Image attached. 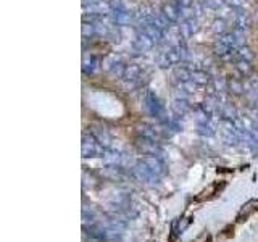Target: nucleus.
Masks as SVG:
<instances>
[{"label": "nucleus", "mask_w": 258, "mask_h": 242, "mask_svg": "<svg viewBox=\"0 0 258 242\" xmlns=\"http://www.w3.org/2000/svg\"><path fill=\"white\" fill-rule=\"evenodd\" d=\"M92 223H95V213L87 205H84L82 207V224L87 226V224H92Z\"/></svg>", "instance_id": "f3484780"}, {"label": "nucleus", "mask_w": 258, "mask_h": 242, "mask_svg": "<svg viewBox=\"0 0 258 242\" xmlns=\"http://www.w3.org/2000/svg\"><path fill=\"white\" fill-rule=\"evenodd\" d=\"M147 165H149V168L152 169L153 173H157L158 176H163L164 173H166V168H164V163L163 160L158 155H147L142 158Z\"/></svg>", "instance_id": "39448f33"}, {"label": "nucleus", "mask_w": 258, "mask_h": 242, "mask_svg": "<svg viewBox=\"0 0 258 242\" xmlns=\"http://www.w3.org/2000/svg\"><path fill=\"white\" fill-rule=\"evenodd\" d=\"M228 86H229V89H231V92H234V94H240V92L244 91V86L240 84L239 81H235V79L229 81V82H228Z\"/></svg>", "instance_id": "393cba45"}, {"label": "nucleus", "mask_w": 258, "mask_h": 242, "mask_svg": "<svg viewBox=\"0 0 258 242\" xmlns=\"http://www.w3.org/2000/svg\"><path fill=\"white\" fill-rule=\"evenodd\" d=\"M137 134L139 137H145V139H152V141H158V133L157 129L150 124H141L137 128Z\"/></svg>", "instance_id": "f8f14e48"}, {"label": "nucleus", "mask_w": 258, "mask_h": 242, "mask_svg": "<svg viewBox=\"0 0 258 242\" xmlns=\"http://www.w3.org/2000/svg\"><path fill=\"white\" fill-rule=\"evenodd\" d=\"M147 108H149V112L157 118H160V115L163 112V107L160 105V102H158L157 96H153V94H149V97H147Z\"/></svg>", "instance_id": "9b49d317"}, {"label": "nucleus", "mask_w": 258, "mask_h": 242, "mask_svg": "<svg viewBox=\"0 0 258 242\" xmlns=\"http://www.w3.org/2000/svg\"><path fill=\"white\" fill-rule=\"evenodd\" d=\"M91 134L94 136L103 147H108L110 142H112V136L108 134V131L105 128H97V126H94V128H91Z\"/></svg>", "instance_id": "6e6552de"}, {"label": "nucleus", "mask_w": 258, "mask_h": 242, "mask_svg": "<svg viewBox=\"0 0 258 242\" xmlns=\"http://www.w3.org/2000/svg\"><path fill=\"white\" fill-rule=\"evenodd\" d=\"M234 57L237 60H247V62H250L252 58H254V53L249 47H239L237 50L234 52Z\"/></svg>", "instance_id": "a211bd4d"}, {"label": "nucleus", "mask_w": 258, "mask_h": 242, "mask_svg": "<svg viewBox=\"0 0 258 242\" xmlns=\"http://www.w3.org/2000/svg\"><path fill=\"white\" fill-rule=\"evenodd\" d=\"M226 2L231 5V7H234V8H242L244 7V0H226Z\"/></svg>", "instance_id": "bb28decb"}, {"label": "nucleus", "mask_w": 258, "mask_h": 242, "mask_svg": "<svg viewBox=\"0 0 258 242\" xmlns=\"http://www.w3.org/2000/svg\"><path fill=\"white\" fill-rule=\"evenodd\" d=\"M112 16H113V21L118 26H128L131 23V13L128 10H124V7L119 10H113Z\"/></svg>", "instance_id": "1a4fd4ad"}, {"label": "nucleus", "mask_w": 258, "mask_h": 242, "mask_svg": "<svg viewBox=\"0 0 258 242\" xmlns=\"http://www.w3.org/2000/svg\"><path fill=\"white\" fill-rule=\"evenodd\" d=\"M105 148L100 142H98L91 133L82 134V157L84 158H97V157H105Z\"/></svg>", "instance_id": "f257e3e1"}, {"label": "nucleus", "mask_w": 258, "mask_h": 242, "mask_svg": "<svg viewBox=\"0 0 258 242\" xmlns=\"http://www.w3.org/2000/svg\"><path fill=\"white\" fill-rule=\"evenodd\" d=\"M162 12L164 13V16H166L169 21H178L181 16V7L178 3H164Z\"/></svg>", "instance_id": "9d476101"}, {"label": "nucleus", "mask_w": 258, "mask_h": 242, "mask_svg": "<svg viewBox=\"0 0 258 242\" xmlns=\"http://www.w3.org/2000/svg\"><path fill=\"white\" fill-rule=\"evenodd\" d=\"M142 32H144V34L149 37L153 44H160L162 39H163V31L158 29V27L155 24H152V23L142 26Z\"/></svg>", "instance_id": "423d86ee"}, {"label": "nucleus", "mask_w": 258, "mask_h": 242, "mask_svg": "<svg viewBox=\"0 0 258 242\" xmlns=\"http://www.w3.org/2000/svg\"><path fill=\"white\" fill-rule=\"evenodd\" d=\"M173 108H174V112H176L178 115H181V117H183V115L188 113L189 105H188V102H186V100H179V98H178V100H174Z\"/></svg>", "instance_id": "5701e85b"}, {"label": "nucleus", "mask_w": 258, "mask_h": 242, "mask_svg": "<svg viewBox=\"0 0 258 242\" xmlns=\"http://www.w3.org/2000/svg\"><path fill=\"white\" fill-rule=\"evenodd\" d=\"M174 76H176V79L179 82H188V81H192V71L186 70L184 67L178 68L176 71H174Z\"/></svg>", "instance_id": "6ab92c4d"}, {"label": "nucleus", "mask_w": 258, "mask_h": 242, "mask_svg": "<svg viewBox=\"0 0 258 242\" xmlns=\"http://www.w3.org/2000/svg\"><path fill=\"white\" fill-rule=\"evenodd\" d=\"M110 73H112L115 78H124V73H126V65H123L121 62H113L110 65Z\"/></svg>", "instance_id": "dca6fc26"}, {"label": "nucleus", "mask_w": 258, "mask_h": 242, "mask_svg": "<svg viewBox=\"0 0 258 242\" xmlns=\"http://www.w3.org/2000/svg\"><path fill=\"white\" fill-rule=\"evenodd\" d=\"M235 68L240 71V74L249 76L252 73V65H250V62H247V60H237V65H235Z\"/></svg>", "instance_id": "4be33fe9"}, {"label": "nucleus", "mask_w": 258, "mask_h": 242, "mask_svg": "<svg viewBox=\"0 0 258 242\" xmlns=\"http://www.w3.org/2000/svg\"><path fill=\"white\" fill-rule=\"evenodd\" d=\"M97 63L98 62L95 57H84V60H82V71H84V74L94 73L97 68Z\"/></svg>", "instance_id": "ddd939ff"}, {"label": "nucleus", "mask_w": 258, "mask_h": 242, "mask_svg": "<svg viewBox=\"0 0 258 242\" xmlns=\"http://www.w3.org/2000/svg\"><path fill=\"white\" fill-rule=\"evenodd\" d=\"M197 131H199L200 134H204V136H213V133H215L213 126L210 124V121H204V123H199V124H197Z\"/></svg>", "instance_id": "aec40b11"}, {"label": "nucleus", "mask_w": 258, "mask_h": 242, "mask_svg": "<svg viewBox=\"0 0 258 242\" xmlns=\"http://www.w3.org/2000/svg\"><path fill=\"white\" fill-rule=\"evenodd\" d=\"M258 207V200H250L247 205H244V208L239 213V221H244V218H249L252 215V212H255Z\"/></svg>", "instance_id": "2eb2a0df"}, {"label": "nucleus", "mask_w": 258, "mask_h": 242, "mask_svg": "<svg viewBox=\"0 0 258 242\" xmlns=\"http://www.w3.org/2000/svg\"><path fill=\"white\" fill-rule=\"evenodd\" d=\"M192 81L195 82V84H207L208 82V74L205 71H192Z\"/></svg>", "instance_id": "412c9836"}, {"label": "nucleus", "mask_w": 258, "mask_h": 242, "mask_svg": "<svg viewBox=\"0 0 258 242\" xmlns=\"http://www.w3.org/2000/svg\"><path fill=\"white\" fill-rule=\"evenodd\" d=\"M150 23L155 24L158 29L166 31V29H169V23H171V21H169L166 16H164L163 12H153V10H152V20H150Z\"/></svg>", "instance_id": "0eeeda50"}, {"label": "nucleus", "mask_w": 258, "mask_h": 242, "mask_svg": "<svg viewBox=\"0 0 258 242\" xmlns=\"http://www.w3.org/2000/svg\"><path fill=\"white\" fill-rule=\"evenodd\" d=\"M192 219H194L192 217L184 218L183 221H181V223L178 224V233H183V231H186V229H188V226H189V224L192 223Z\"/></svg>", "instance_id": "a878e982"}, {"label": "nucleus", "mask_w": 258, "mask_h": 242, "mask_svg": "<svg viewBox=\"0 0 258 242\" xmlns=\"http://www.w3.org/2000/svg\"><path fill=\"white\" fill-rule=\"evenodd\" d=\"M221 136H223V139L228 145H237L240 142V137H239V133H237V128H235V123L231 120H223Z\"/></svg>", "instance_id": "20e7f679"}, {"label": "nucleus", "mask_w": 258, "mask_h": 242, "mask_svg": "<svg viewBox=\"0 0 258 242\" xmlns=\"http://www.w3.org/2000/svg\"><path fill=\"white\" fill-rule=\"evenodd\" d=\"M133 176L139 181L142 184H149L153 186L158 183V179H160V176L157 173H153L152 169L149 168V165H147L144 160L137 162L134 167H133Z\"/></svg>", "instance_id": "f03ea898"}, {"label": "nucleus", "mask_w": 258, "mask_h": 242, "mask_svg": "<svg viewBox=\"0 0 258 242\" xmlns=\"http://www.w3.org/2000/svg\"><path fill=\"white\" fill-rule=\"evenodd\" d=\"M239 48V39L237 36L233 32H224L223 36H219V39L216 42L215 50L218 55H234V52Z\"/></svg>", "instance_id": "7ed1b4c3"}, {"label": "nucleus", "mask_w": 258, "mask_h": 242, "mask_svg": "<svg viewBox=\"0 0 258 242\" xmlns=\"http://www.w3.org/2000/svg\"><path fill=\"white\" fill-rule=\"evenodd\" d=\"M141 78V68L137 67V65L134 63H131L126 67V73H124V79H128V81H136V79H139Z\"/></svg>", "instance_id": "4468645a"}, {"label": "nucleus", "mask_w": 258, "mask_h": 242, "mask_svg": "<svg viewBox=\"0 0 258 242\" xmlns=\"http://www.w3.org/2000/svg\"><path fill=\"white\" fill-rule=\"evenodd\" d=\"M181 29L184 31V34H186V36L194 34V31L197 29V27H195V21L192 20V18H188V20L184 21V24L181 26Z\"/></svg>", "instance_id": "b1692460"}]
</instances>
